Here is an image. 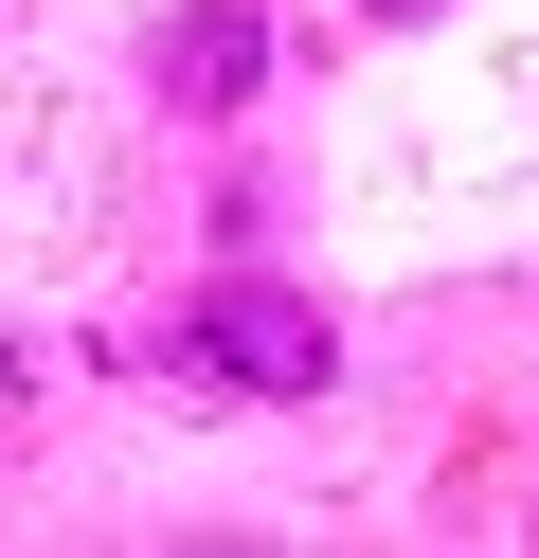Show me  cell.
Here are the masks:
<instances>
[{"label":"cell","mask_w":539,"mask_h":558,"mask_svg":"<svg viewBox=\"0 0 539 558\" xmlns=\"http://www.w3.org/2000/svg\"><path fill=\"white\" fill-rule=\"evenodd\" d=\"M252 73H270V19H252V0H198V19L162 37V90H180V109H252Z\"/></svg>","instance_id":"cell-2"},{"label":"cell","mask_w":539,"mask_h":558,"mask_svg":"<svg viewBox=\"0 0 539 558\" xmlns=\"http://www.w3.org/2000/svg\"><path fill=\"white\" fill-rule=\"evenodd\" d=\"M19 397H36V378H19V361H0V450H19Z\"/></svg>","instance_id":"cell-3"},{"label":"cell","mask_w":539,"mask_h":558,"mask_svg":"<svg viewBox=\"0 0 539 558\" xmlns=\"http://www.w3.org/2000/svg\"><path fill=\"white\" fill-rule=\"evenodd\" d=\"M144 378H162L180 414H270V397H323V378H342V342H323V306H306V289L234 270V289H198L162 342H144Z\"/></svg>","instance_id":"cell-1"},{"label":"cell","mask_w":539,"mask_h":558,"mask_svg":"<svg viewBox=\"0 0 539 558\" xmlns=\"http://www.w3.org/2000/svg\"><path fill=\"white\" fill-rule=\"evenodd\" d=\"M359 19H450V0H359Z\"/></svg>","instance_id":"cell-4"}]
</instances>
